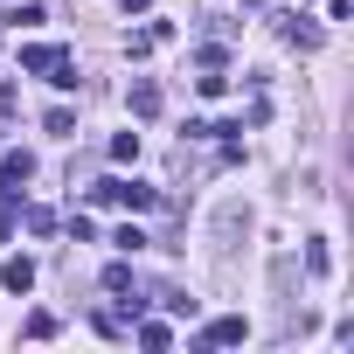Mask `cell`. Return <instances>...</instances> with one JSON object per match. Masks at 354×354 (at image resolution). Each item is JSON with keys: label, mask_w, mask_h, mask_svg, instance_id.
<instances>
[{"label": "cell", "mask_w": 354, "mask_h": 354, "mask_svg": "<svg viewBox=\"0 0 354 354\" xmlns=\"http://www.w3.org/2000/svg\"><path fill=\"white\" fill-rule=\"evenodd\" d=\"M0 278H8V292H28V285H35V264H28V257H15Z\"/></svg>", "instance_id": "6da1fadb"}, {"label": "cell", "mask_w": 354, "mask_h": 354, "mask_svg": "<svg viewBox=\"0 0 354 354\" xmlns=\"http://www.w3.org/2000/svg\"><path fill=\"white\" fill-rule=\"evenodd\" d=\"M132 111H160V91L153 84H132Z\"/></svg>", "instance_id": "7a4b0ae2"}]
</instances>
